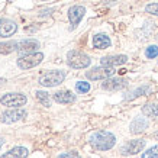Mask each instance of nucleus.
<instances>
[{
  "mask_svg": "<svg viewBox=\"0 0 158 158\" xmlns=\"http://www.w3.org/2000/svg\"><path fill=\"white\" fill-rule=\"evenodd\" d=\"M89 142L94 149L97 151H109L115 147L116 138L113 134H110L107 131H96L90 135Z\"/></svg>",
  "mask_w": 158,
  "mask_h": 158,
  "instance_id": "nucleus-1",
  "label": "nucleus"
},
{
  "mask_svg": "<svg viewBox=\"0 0 158 158\" xmlns=\"http://www.w3.org/2000/svg\"><path fill=\"white\" fill-rule=\"evenodd\" d=\"M67 62L71 68L80 70V68L89 67L91 60L87 54L81 52V51H78V49H73V51H68V54H67Z\"/></svg>",
  "mask_w": 158,
  "mask_h": 158,
  "instance_id": "nucleus-2",
  "label": "nucleus"
},
{
  "mask_svg": "<svg viewBox=\"0 0 158 158\" xmlns=\"http://www.w3.org/2000/svg\"><path fill=\"white\" fill-rule=\"evenodd\" d=\"M65 78V73L61 70H52L42 74L39 77V84L44 87H55L58 84H61Z\"/></svg>",
  "mask_w": 158,
  "mask_h": 158,
  "instance_id": "nucleus-3",
  "label": "nucleus"
},
{
  "mask_svg": "<svg viewBox=\"0 0 158 158\" xmlns=\"http://www.w3.org/2000/svg\"><path fill=\"white\" fill-rule=\"evenodd\" d=\"M44 60V54L42 52H34V54H28V55H22L18 58V67L22 70H29V68L36 67L38 64H41Z\"/></svg>",
  "mask_w": 158,
  "mask_h": 158,
  "instance_id": "nucleus-4",
  "label": "nucleus"
},
{
  "mask_svg": "<svg viewBox=\"0 0 158 158\" xmlns=\"http://www.w3.org/2000/svg\"><path fill=\"white\" fill-rule=\"evenodd\" d=\"M26 102H28V97L22 93H7L0 97V103L7 107H20L26 105Z\"/></svg>",
  "mask_w": 158,
  "mask_h": 158,
  "instance_id": "nucleus-5",
  "label": "nucleus"
},
{
  "mask_svg": "<svg viewBox=\"0 0 158 158\" xmlns=\"http://www.w3.org/2000/svg\"><path fill=\"white\" fill-rule=\"evenodd\" d=\"M115 74V70L113 67H105V65H102V67H94L86 71V77L89 80H106V78H109Z\"/></svg>",
  "mask_w": 158,
  "mask_h": 158,
  "instance_id": "nucleus-6",
  "label": "nucleus"
},
{
  "mask_svg": "<svg viewBox=\"0 0 158 158\" xmlns=\"http://www.w3.org/2000/svg\"><path fill=\"white\" fill-rule=\"evenodd\" d=\"M25 116H26V110L25 109H22V107H10L5 113H2L0 120L3 123H15L18 120H22Z\"/></svg>",
  "mask_w": 158,
  "mask_h": 158,
  "instance_id": "nucleus-7",
  "label": "nucleus"
},
{
  "mask_svg": "<svg viewBox=\"0 0 158 158\" xmlns=\"http://www.w3.org/2000/svg\"><path fill=\"white\" fill-rule=\"evenodd\" d=\"M145 144H147V141H144V139H132L120 148V152L123 155H135L145 148Z\"/></svg>",
  "mask_w": 158,
  "mask_h": 158,
  "instance_id": "nucleus-8",
  "label": "nucleus"
},
{
  "mask_svg": "<svg viewBox=\"0 0 158 158\" xmlns=\"http://www.w3.org/2000/svg\"><path fill=\"white\" fill-rule=\"evenodd\" d=\"M38 48H39V42L36 39H25V41L18 42V52L20 54V57L36 52Z\"/></svg>",
  "mask_w": 158,
  "mask_h": 158,
  "instance_id": "nucleus-9",
  "label": "nucleus"
},
{
  "mask_svg": "<svg viewBox=\"0 0 158 158\" xmlns=\"http://www.w3.org/2000/svg\"><path fill=\"white\" fill-rule=\"evenodd\" d=\"M126 86H128V80L126 78H112V77H109L102 84V89L107 91H118L125 89Z\"/></svg>",
  "mask_w": 158,
  "mask_h": 158,
  "instance_id": "nucleus-10",
  "label": "nucleus"
},
{
  "mask_svg": "<svg viewBox=\"0 0 158 158\" xmlns=\"http://www.w3.org/2000/svg\"><path fill=\"white\" fill-rule=\"evenodd\" d=\"M86 13V9L83 6H73L68 10V18H70V23H71V29L77 28V25L80 23V20L83 19V16Z\"/></svg>",
  "mask_w": 158,
  "mask_h": 158,
  "instance_id": "nucleus-11",
  "label": "nucleus"
},
{
  "mask_svg": "<svg viewBox=\"0 0 158 158\" xmlns=\"http://www.w3.org/2000/svg\"><path fill=\"white\" fill-rule=\"evenodd\" d=\"M128 62L126 55H107L102 58V65L105 67H116V65H123Z\"/></svg>",
  "mask_w": 158,
  "mask_h": 158,
  "instance_id": "nucleus-12",
  "label": "nucleus"
},
{
  "mask_svg": "<svg viewBox=\"0 0 158 158\" xmlns=\"http://www.w3.org/2000/svg\"><path fill=\"white\" fill-rule=\"evenodd\" d=\"M16 29H18V26H16L13 20L0 19V36H3V38L12 36L16 32Z\"/></svg>",
  "mask_w": 158,
  "mask_h": 158,
  "instance_id": "nucleus-13",
  "label": "nucleus"
},
{
  "mask_svg": "<svg viewBox=\"0 0 158 158\" xmlns=\"http://www.w3.org/2000/svg\"><path fill=\"white\" fill-rule=\"evenodd\" d=\"M52 99L57 103H61V105H68V103H73V102L76 100V96L73 94L71 91L68 90H61V91H57V93H54Z\"/></svg>",
  "mask_w": 158,
  "mask_h": 158,
  "instance_id": "nucleus-14",
  "label": "nucleus"
},
{
  "mask_svg": "<svg viewBox=\"0 0 158 158\" xmlns=\"http://www.w3.org/2000/svg\"><path fill=\"white\" fill-rule=\"evenodd\" d=\"M148 128V120L144 119V118H135L129 125V131L131 134H141V132H144L145 129Z\"/></svg>",
  "mask_w": 158,
  "mask_h": 158,
  "instance_id": "nucleus-15",
  "label": "nucleus"
},
{
  "mask_svg": "<svg viewBox=\"0 0 158 158\" xmlns=\"http://www.w3.org/2000/svg\"><path fill=\"white\" fill-rule=\"evenodd\" d=\"M110 38L105 34H97L93 36V47L97 49H106L110 47Z\"/></svg>",
  "mask_w": 158,
  "mask_h": 158,
  "instance_id": "nucleus-16",
  "label": "nucleus"
},
{
  "mask_svg": "<svg viewBox=\"0 0 158 158\" xmlns=\"http://www.w3.org/2000/svg\"><path fill=\"white\" fill-rule=\"evenodd\" d=\"M28 157V149L23 147H15L13 149L7 151L6 154H3L0 158H26Z\"/></svg>",
  "mask_w": 158,
  "mask_h": 158,
  "instance_id": "nucleus-17",
  "label": "nucleus"
},
{
  "mask_svg": "<svg viewBox=\"0 0 158 158\" xmlns=\"http://www.w3.org/2000/svg\"><path fill=\"white\" fill-rule=\"evenodd\" d=\"M13 51H18V42L16 41H7V42H0V54H10Z\"/></svg>",
  "mask_w": 158,
  "mask_h": 158,
  "instance_id": "nucleus-18",
  "label": "nucleus"
},
{
  "mask_svg": "<svg viewBox=\"0 0 158 158\" xmlns=\"http://www.w3.org/2000/svg\"><path fill=\"white\" fill-rule=\"evenodd\" d=\"M35 97H36L39 103L42 106H45V107H49V106H51V99H49L47 91H36V93H35Z\"/></svg>",
  "mask_w": 158,
  "mask_h": 158,
  "instance_id": "nucleus-19",
  "label": "nucleus"
},
{
  "mask_svg": "<svg viewBox=\"0 0 158 158\" xmlns=\"http://www.w3.org/2000/svg\"><path fill=\"white\" fill-rule=\"evenodd\" d=\"M142 113L148 118H157L158 116V105H145L142 107Z\"/></svg>",
  "mask_w": 158,
  "mask_h": 158,
  "instance_id": "nucleus-20",
  "label": "nucleus"
},
{
  "mask_svg": "<svg viewBox=\"0 0 158 158\" xmlns=\"http://www.w3.org/2000/svg\"><path fill=\"white\" fill-rule=\"evenodd\" d=\"M149 89H151L149 86H141V87H138L136 90L132 91V93H131V96H128L126 99H128V100H131V99H135V97L142 96V94H145V93H148Z\"/></svg>",
  "mask_w": 158,
  "mask_h": 158,
  "instance_id": "nucleus-21",
  "label": "nucleus"
},
{
  "mask_svg": "<svg viewBox=\"0 0 158 158\" xmlns=\"http://www.w3.org/2000/svg\"><path fill=\"white\" fill-rule=\"evenodd\" d=\"M145 57L147 58H157L158 57V45H151L145 49Z\"/></svg>",
  "mask_w": 158,
  "mask_h": 158,
  "instance_id": "nucleus-22",
  "label": "nucleus"
},
{
  "mask_svg": "<svg viewBox=\"0 0 158 158\" xmlns=\"http://www.w3.org/2000/svg\"><path fill=\"white\" fill-rule=\"evenodd\" d=\"M76 90L78 93H89L90 91V83H86V81H78L76 84Z\"/></svg>",
  "mask_w": 158,
  "mask_h": 158,
  "instance_id": "nucleus-23",
  "label": "nucleus"
},
{
  "mask_svg": "<svg viewBox=\"0 0 158 158\" xmlns=\"http://www.w3.org/2000/svg\"><path fill=\"white\" fill-rule=\"evenodd\" d=\"M141 158H158V145L147 149V151L142 154V157Z\"/></svg>",
  "mask_w": 158,
  "mask_h": 158,
  "instance_id": "nucleus-24",
  "label": "nucleus"
},
{
  "mask_svg": "<svg viewBox=\"0 0 158 158\" xmlns=\"http://www.w3.org/2000/svg\"><path fill=\"white\" fill-rule=\"evenodd\" d=\"M145 10H147V13L158 16V3H151V5H148L145 7Z\"/></svg>",
  "mask_w": 158,
  "mask_h": 158,
  "instance_id": "nucleus-25",
  "label": "nucleus"
},
{
  "mask_svg": "<svg viewBox=\"0 0 158 158\" xmlns=\"http://www.w3.org/2000/svg\"><path fill=\"white\" fill-rule=\"evenodd\" d=\"M58 158H81V157L76 152H65V154H61Z\"/></svg>",
  "mask_w": 158,
  "mask_h": 158,
  "instance_id": "nucleus-26",
  "label": "nucleus"
},
{
  "mask_svg": "<svg viewBox=\"0 0 158 158\" xmlns=\"http://www.w3.org/2000/svg\"><path fill=\"white\" fill-rule=\"evenodd\" d=\"M2 147H3V139L0 138V149H2Z\"/></svg>",
  "mask_w": 158,
  "mask_h": 158,
  "instance_id": "nucleus-27",
  "label": "nucleus"
}]
</instances>
